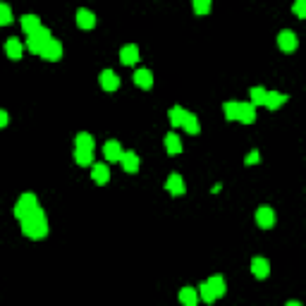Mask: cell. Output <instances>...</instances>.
<instances>
[{
    "instance_id": "obj_1",
    "label": "cell",
    "mask_w": 306,
    "mask_h": 306,
    "mask_svg": "<svg viewBox=\"0 0 306 306\" xmlns=\"http://www.w3.org/2000/svg\"><path fill=\"white\" fill-rule=\"evenodd\" d=\"M22 232L29 239H43V237L48 235V220H46L41 208H36L31 216L22 220Z\"/></svg>"
},
{
    "instance_id": "obj_2",
    "label": "cell",
    "mask_w": 306,
    "mask_h": 306,
    "mask_svg": "<svg viewBox=\"0 0 306 306\" xmlns=\"http://www.w3.org/2000/svg\"><path fill=\"white\" fill-rule=\"evenodd\" d=\"M53 36H50V29H46V27H41L36 34H31L27 39V48L34 53V55H41V50L46 48V43L50 41Z\"/></svg>"
},
{
    "instance_id": "obj_3",
    "label": "cell",
    "mask_w": 306,
    "mask_h": 306,
    "mask_svg": "<svg viewBox=\"0 0 306 306\" xmlns=\"http://www.w3.org/2000/svg\"><path fill=\"white\" fill-rule=\"evenodd\" d=\"M36 208H39V201H36V196L29 192V194L20 196V201L14 203V216L20 218V220H24V218H29Z\"/></svg>"
},
{
    "instance_id": "obj_4",
    "label": "cell",
    "mask_w": 306,
    "mask_h": 306,
    "mask_svg": "<svg viewBox=\"0 0 306 306\" xmlns=\"http://www.w3.org/2000/svg\"><path fill=\"white\" fill-rule=\"evenodd\" d=\"M278 46L282 53H292V50H297V46H299V41H297V34L294 31H290V29H282L278 34Z\"/></svg>"
},
{
    "instance_id": "obj_5",
    "label": "cell",
    "mask_w": 306,
    "mask_h": 306,
    "mask_svg": "<svg viewBox=\"0 0 306 306\" xmlns=\"http://www.w3.org/2000/svg\"><path fill=\"white\" fill-rule=\"evenodd\" d=\"M41 58L48 60V63H58V60L63 58V43L58 41V39H50V41L46 43V48L41 50Z\"/></svg>"
},
{
    "instance_id": "obj_6",
    "label": "cell",
    "mask_w": 306,
    "mask_h": 306,
    "mask_svg": "<svg viewBox=\"0 0 306 306\" xmlns=\"http://www.w3.org/2000/svg\"><path fill=\"white\" fill-rule=\"evenodd\" d=\"M256 223H258V227L271 230L273 225H275V211H273L271 206H261V208L256 211Z\"/></svg>"
},
{
    "instance_id": "obj_7",
    "label": "cell",
    "mask_w": 306,
    "mask_h": 306,
    "mask_svg": "<svg viewBox=\"0 0 306 306\" xmlns=\"http://www.w3.org/2000/svg\"><path fill=\"white\" fill-rule=\"evenodd\" d=\"M251 273H254L258 280L268 278V275H271V263H268V258H263V256L251 258Z\"/></svg>"
},
{
    "instance_id": "obj_8",
    "label": "cell",
    "mask_w": 306,
    "mask_h": 306,
    "mask_svg": "<svg viewBox=\"0 0 306 306\" xmlns=\"http://www.w3.org/2000/svg\"><path fill=\"white\" fill-rule=\"evenodd\" d=\"M74 20H76V27H82V29L96 27V14L91 12V10H86V7H79V10H76Z\"/></svg>"
},
{
    "instance_id": "obj_9",
    "label": "cell",
    "mask_w": 306,
    "mask_h": 306,
    "mask_svg": "<svg viewBox=\"0 0 306 306\" xmlns=\"http://www.w3.org/2000/svg\"><path fill=\"white\" fill-rule=\"evenodd\" d=\"M120 60H122V65L139 63V46H134V43L122 46V50H120Z\"/></svg>"
},
{
    "instance_id": "obj_10",
    "label": "cell",
    "mask_w": 306,
    "mask_h": 306,
    "mask_svg": "<svg viewBox=\"0 0 306 306\" xmlns=\"http://www.w3.org/2000/svg\"><path fill=\"white\" fill-rule=\"evenodd\" d=\"M237 120L244 122V125L256 122V108H254L251 103H239V108H237Z\"/></svg>"
},
{
    "instance_id": "obj_11",
    "label": "cell",
    "mask_w": 306,
    "mask_h": 306,
    "mask_svg": "<svg viewBox=\"0 0 306 306\" xmlns=\"http://www.w3.org/2000/svg\"><path fill=\"white\" fill-rule=\"evenodd\" d=\"M5 53L10 60H20L22 55H24V46H22V41L17 39V36H12V39H7L5 43Z\"/></svg>"
},
{
    "instance_id": "obj_12",
    "label": "cell",
    "mask_w": 306,
    "mask_h": 306,
    "mask_svg": "<svg viewBox=\"0 0 306 306\" xmlns=\"http://www.w3.org/2000/svg\"><path fill=\"white\" fill-rule=\"evenodd\" d=\"M122 146H120V141H115V139H110V141H105V146H103V156H105V160H110V163H115V160H120L122 158Z\"/></svg>"
},
{
    "instance_id": "obj_13",
    "label": "cell",
    "mask_w": 306,
    "mask_h": 306,
    "mask_svg": "<svg viewBox=\"0 0 306 306\" xmlns=\"http://www.w3.org/2000/svg\"><path fill=\"white\" fill-rule=\"evenodd\" d=\"M120 163H122V167H125V173H139V156L134 151H125L122 153V158H120Z\"/></svg>"
},
{
    "instance_id": "obj_14",
    "label": "cell",
    "mask_w": 306,
    "mask_h": 306,
    "mask_svg": "<svg viewBox=\"0 0 306 306\" xmlns=\"http://www.w3.org/2000/svg\"><path fill=\"white\" fill-rule=\"evenodd\" d=\"M165 189L173 196H182V194H184V180H182L177 173H173L170 177H167V182H165Z\"/></svg>"
},
{
    "instance_id": "obj_15",
    "label": "cell",
    "mask_w": 306,
    "mask_h": 306,
    "mask_svg": "<svg viewBox=\"0 0 306 306\" xmlns=\"http://www.w3.org/2000/svg\"><path fill=\"white\" fill-rule=\"evenodd\" d=\"M20 22H22V29H24V34H27V36L36 34V31H39V29L43 27L41 20H39L36 14H24V17H22Z\"/></svg>"
},
{
    "instance_id": "obj_16",
    "label": "cell",
    "mask_w": 306,
    "mask_h": 306,
    "mask_svg": "<svg viewBox=\"0 0 306 306\" xmlns=\"http://www.w3.org/2000/svg\"><path fill=\"white\" fill-rule=\"evenodd\" d=\"M132 79H134L137 86H141V89H151V86H153V74L146 70V67H139V70L134 72Z\"/></svg>"
},
{
    "instance_id": "obj_17",
    "label": "cell",
    "mask_w": 306,
    "mask_h": 306,
    "mask_svg": "<svg viewBox=\"0 0 306 306\" xmlns=\"http://www.w3.org/2000/svg\"><path fill=\"white\" fill-rule=\"evenodd\" d=\"M91 177H93L96 184H105V182L110 180V170H108L105 163H96V165L91 167Z\"/></svg>"
},
{
    "instance_id": "obj_18",
    "label": "cell",
    "mask_w": 306,
    "mask_h": 306,
    "mask_svg": "<svg viewBox=\"0 0 306 306\" xmlns=\"http://www.w3.org/2000/svg\"><path fill=\"white\" fill-rule=\"evenodd\" d=\"M101 86H103L105 91H115L120 86V76L112 70H103L101 72Z\"/></svg>"
},
{
    "instance_id": "obj_19",
    "label": "cell",
    "mask_w": 306,
    "mask_h": 306,
    "mask_svg": "<svg viewBox=\"0 0 306 306\" xmlns=\"http://www.w3.org/2000/svg\"><path fill=\"white\" fill-rule=\"evenodd\" d=\"M285 101H287L285 93H280V91H268V93H265V103L263 105L268 108V110H278Z\"/></svg>"
},
{
    "instance_id": "obj_20",
    "label": "cell",
    "mask_w": 306,
    "mask_h": 306,
    "mask_svg": "<svg viewBox=\"0 0 306 306\" xmlns=\"http://www.w3.org/2000/svg\"><path fill=\"white\" fill-rule=\"evenodd\" d=\"M206 285L213 290V294H216V297H225V292H227V285H225L223 275H211V278L206 280Z\"/></svg>"
},
{
    "instance_id": "obj_21",
    "label": "cell",
    "mask_w": 306,
    "mask_h": 306,
    "mask_svg": "<svg viewBox=\"0 0 306 306\" xmlns=\"http://www.w3.org/2000/svg\"><path fill=\"white\" fill-rule=\"evenodd\" d=\"M180 304L182 306H196L199 304V292L194 287H182L180 290Z\"/></svg>"
},
{
    "instance_id": "obj_22",
    "label": "cell",
    "mask_w": 306,
    "mask_h": 306,
    "mask_svg": "<svg viewBox=\"0 0 306 306\" xmlns=\"http://www.w3.org/2000/svg\"><path fill=\"white\" fill-rule=\"evenodd\" d=\"M167 118H170V125L173 127H182L184 125V118H187V110L182 105H173L170 112H167Z\"/></svg>"
},
{
    "instance_id": "obj_23",
    "label": "cell",
    "mask_w": 306,
    "mask_h": 306,
    "mask_svg": "<svg viewBox=\"0 0 306 306\" xmlns=\"http://www.w3.org/2000/svg\"><path fill=\"white\" fill-rule=\"evenodd\" d=\"M74 148H76V151H93V137H91V134H86V132L76 134Z\"/></svg>"
},
{
    "instance_id": "obj_24",
    "label": "cell",
    "mask_w": 306,
    "mask_h": 306,
    "mask_svg": "<svg viewBox=\"0 0 306 306\" xmlns=\"http://www.w3.org/2000/svg\"><path fill=\"white\" fill-rule=\"evenodd\" d=\"M165 148H167V153H170V156H180L182 153V141H180V137H177V134H167L165 137Z\"/></svg>"
},
{
    "instance_id": "obj_25",
    "label": "cell",
    "mask_w": 306,
    "mask_h": 306,
    "mask_svg": "<svg viewBox=\"0 0 306 306\" xmlns=\"http://www.w3.org/2000/svg\"><path fill=\"white\" fill-rule=\"evenodd\" d=\"M184 129H187V134H192V137H194V134H199L201 132V125H199V118H196L194 112H187V118H184Z\"/></svg>"
},
{
    "instance_id": "obj_26",
    "label": "cell",
    "mask_w": 306,
    "mask_h": 306,
    "mask_svg": "<svg viewBox=\"0 0 306 306\" xmlns=\"http://www.w3.org/2000/svg\"><path fill=\"white\" fill-rule=\"evenodd\" d=\"M265 93L268 91L263 89V86H254V89L249 91V103L256 108V105H263L265 103Z\"/></svg>"
},
{
    "instance_id": "obj_27",
    "label": "cell",
    "mask_w": 306,
    "mask_h": 306,
    "mask_svg": "<svg viewBox=\"0 0 306 306\" xmlns=\"http://www.w3.org/2000/svg\"><path fill=\"white\" fill-rule=\"evenodd\" d=\"M199 297H201V299L206 301V304H211V306H213V301L218 299L216 294H213V290H211V287L206 285V282H201V285H199Z\"/></svg>"
},
{
    "instance_id": "obj_28",
    "label": "cell",
    "mask_w": 306,
    "mask_h": 306,
    "mask_svg": "<svg viewBox=\"0 0 306 306\" xmlns=\"http://www.w3.org/2000/svg\"><path fill=\"white\" fill-rule=\"evenodd\" d=\"M74 160L76 165H91L93 163V151H76L74 148Z\"/></svg>"
},
{
    "instance_id": "obj_29",
    "label": "cell",
    "mask_w": 306,
    "mask_h": 306,
    "mask_svg": "<svg viewBox=\"0 0 306 306\" xmlns=\"http://www.w3.org/2000/svg\"><path fill=\"white\" fill-rule=\"evenodd\" d=\"M10 22H12V10H10V5L0 3V27H5Z\"/></svg>"
},
{
    "instance_id": "obj_30",
    "label": "cell",
    "mask_w": 306,
    "mask_h": 306,
    "mask_svg": "<svg viewBox=\"0 0 306 306\" xmlns=\"http://www.w3.org/2000/svg\"><path fill=\"white\" fill-rule=\"evenodd\" d=\"M237 108H239V103H235V101H227V103L223 105L225 118H227V120H237Z\"/></svg>"
},
{
    "instance_id": "obj_31",
    "label": "cell",
    "mask_w": 306,
    "mask_h": 306,
    "mask_svg": "<svg viewBox=\"0 0 306 306\" xmlns=\"http://www.w3.org/2000/svg\"><path fill=\"white\" fill-rule=\"evenodd\" d=\"M194 12L196 14L211 12V0H194Z\"/></svg>"
},
{
    "instance_id": "obj_32",
    "label": "cell",
    "mask_w": 306,
    "mask_h": 306,
    "mask_svg": "<svg viewBox=\"0 0 306 306\" xmlns=\"http://www.w3.org/2000/svg\"><path fill=\"white\" fill-rule=\"evenodd\" d=\"M294 12H297V17H306V3L304 0H297V3H294Z\"/></svg>"
},
{
    "instance_id": "obj_33",
    "label": "cell",
    "mask_w": 306,
    "mask_h": 306,
    "mask_svg": "<svg viewBox=\"0 0 306 306\" xmlns=\"http://www.w3.org/2000/svg\"><path fill=\"white\" fill-rule=\"evenodd\" d=\"M258 160H261V156H258V151H251L249 156L244 158V163H246V165H256Z\"/></svg>"
},
{
    "instance_id": "obj_34",
    "label": "cell",
    "mask_w": 306,
    "mask_h": 306,
    "mask_svg": "<svg viewBox=\"0 0 306 306\" xmlns=\"http://www.w3.org/2000/svg\"><path fill=\"white\" fill-rule=\"evenodd\" d=\"M7 120H10V118H7V112H5V110H0V127H5V125H7Z\"/></svg>"
},
{
    "instance_id": "obj_35",
    "label": "cell",
    "mask_w": 306,
    "mask_h": 306,
    "mask_svg": "<svg viewBox=\"0 0 306 306\" xmlns=\"http://www.w3.org/2000/svg\"><path fill=\"white\" fill-rule=\"evenodd\" d=\"M287 306H301L299 301H287Z\"/></svg>"
}]
</instances>
